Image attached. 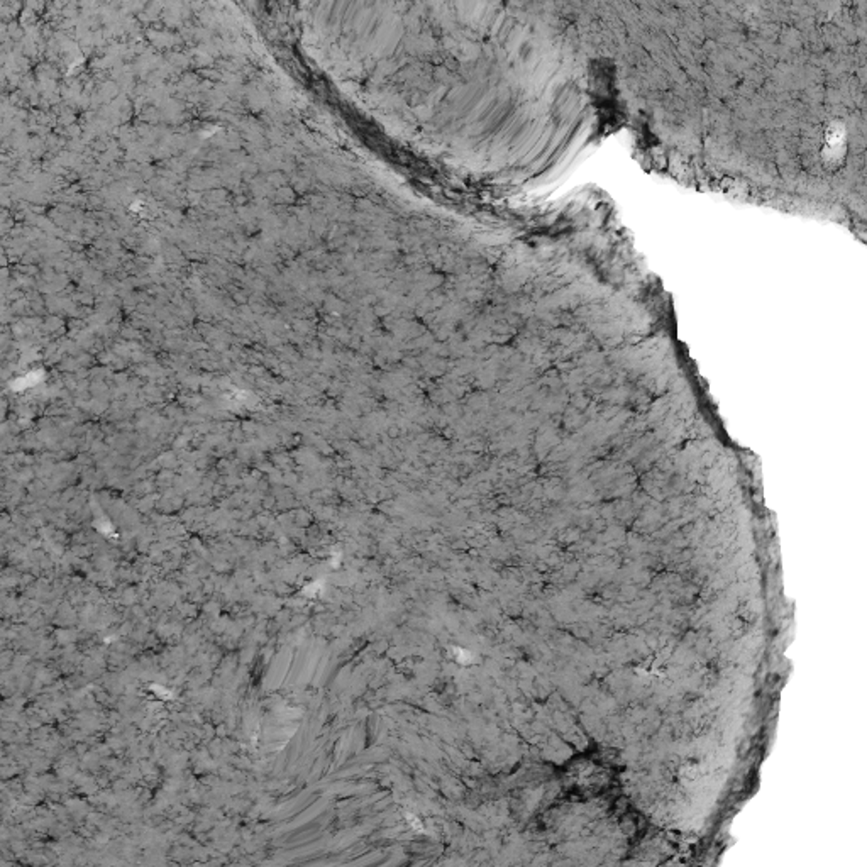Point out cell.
Listing matches in <instances>:
<instances>
[{
    "mask_svg": "<svg viewBox=\"0 0 867 867\" xmlns=\"http://www.w3.org/2000/svg\"><path fill=\"white\" fill-rule=\"evenodd\" d=\"M822 153H823V161L825 163H840L844 158L845 153V136L840 134V131H834V133H827L825 136V143H823L822 146Z\"/></svg>",
    "mask_w": 867,
    "mask_h": 867,
    "instance_id": "6da1fadb",
    "label": "cell"
}]
</instances>
